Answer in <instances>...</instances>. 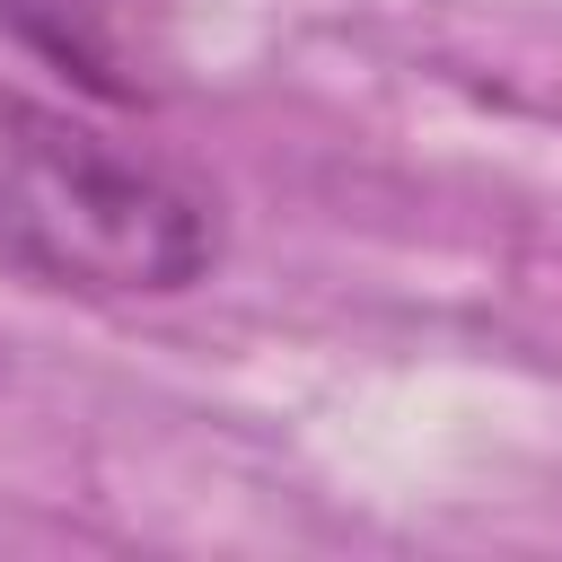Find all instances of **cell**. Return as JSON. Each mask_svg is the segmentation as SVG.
I'll use <instances>...</instances> for the list:
<instances>
[{
    "mask_svg": "<svg viewBox=\"0 0 562 562\" xmlns=\"http://www.w3.org/2000/svg\"><path fill=\"white\" fill-rule=\"evenodd\" d=\"M0 263L53 290L167 299L220 263V211L176 167L0 88Z\"/></svg>",
    "mask_w": 562,
    "mask_h": 562,
    "instance_id": "1",
    "label": "cell"
}]
</instances>
